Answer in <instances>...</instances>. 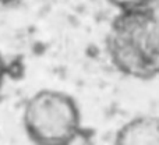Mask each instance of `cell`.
<instances>
[{
	"label": "cell",
	"instance_id": "3",
	"mask_svg": "<svg viewBox=\"0 0 159 145\" xmlns=\"http://www.w3.org/2000/svg\"><path fill=\"white\" fill-rule=\"evenodd\" d=\"M113 145H159V116L131 117L116 133Z\"/></svg>",
	"mask_w": 159,
	"mask_h": 145
},
{
	"label": "cell",
	"instance_id": "4",
	"mask_svg": "<svg viewBox=\"0 0 159 145\" xmlns=\"http://www.w3.org/2000/svg\"><path fill=\"white\" fill-rule=\"evenodd\" d=\"M109 4L120 10H134V8H155L158 0H106Z\"/></svg>",
	"mask_w": 159,
	"mask_h": 145
},
{
	"label": "cell",
	"instance_id": "6",
	"mask_svg": "<svg viewBox=\"0 0 159 145\" xmlns=\"http://www.w3.org/2000/svg\"><path fill=\"white\" fill-rule=\"evenodd\" d=\"M0 2H7V0H0Z\"/></svg>",
	"mask_w": 159,
	"mask_h": 145
},
{
	"label": "cell",
	"instance_id": "2",
	"mask_svg": "<svg viewBox=\"0 0 159 145\" xmlns=\"http://www.w3.org/2000/svg\"><path fill=\"white\" fill-rule=\"evenodd\" d=\"M21 120L27 137L35 145H73L82 130L78 102L56 88L34 92L25 101Z\"/></svg>",
	"mask_w": 159,
	"mask_h": 145
},
{
	"label": "cell",
	"instance_id": "1",
	"mask_svg": "<svg viewBox=\"0 0 159 145\" xmlns=\"http://www.w3.org/2000/svg\"><path fill=\"white\" fill-rule=\"evenodd\" d=\"M105 50L112 66L129 78L159 77V13L155 8L120 10L110 21Z\"/></svg>",
	"mask_w": 159,
	"mask_h": 145
},
{
	"label": "cell",
	"instance_id": "5",
	"mask_svg": "<svg viewBox=\"0 0 159 145\" xmlns=\"http://www.w3.org/2000/svg\"><path fill=\"white\" fill-rule=\"evenodd\" d=\"M6 78H7V66H6V60L0 52V95H2V91L4 88Z\"/></svg>",
	"mask_w": 159,
	"mask_h": 145
}]
</instances>
